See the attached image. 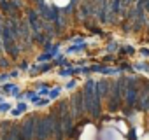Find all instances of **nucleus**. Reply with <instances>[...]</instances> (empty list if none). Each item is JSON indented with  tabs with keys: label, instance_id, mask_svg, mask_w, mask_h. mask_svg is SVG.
Segmentation results:
<instances>
[{
	"label": "nucleus",
	"instance_id": "f257e3e1",
	"mask_svg": "<svg viewBox=\"0 0 149 140\" xmlns=\"http://www.w3.org/2000/svg\"><path fill=\"white\" fill-rule=\"evenodd\" d=\"M95 126H91V124H88L86 128H84V131H83V135H81V140H93L95 138Z\"/></svg>",
	"mask_w": 149,
	"mask_h": 140
},
{
	"label": "nucleus",
	"instance_id": "f03ea898",
	"mask_svg": "<svg viewBox=\"0 0 149 140\" xmlns=\"http://www.w3.org/2000/svg\"><path fill=\"white\" fill-rule=\"evenodd\" d=\"M68 2H70V0H54V4L58 7H65V6H68Z\"/></svg>",
	"mask_w": 149,
	"mask_h": 140
},
{
	"label": "nucleus",
	"instance_id": "7ed1b4c3",
	"mask_svg": "<svg viewBox=\"0 0 149 140\" xmlns=\"http://www.w3.org/2000/svg\"><path fill=\"white\" fill-rule=\"evenodd\" d=\"M118 126H119V130H121L123 133H126V130H128V128L125 126V123H118Z\"/></svg>",
	"mask_w": 149,
	"mask_h": 140
},
{
	"label": "nucleus",
	"instance_id": "20e7f679",
	"mask_svg": "<svg viewBox=\"0 0 149 140\" xmlns=\"http://www.w3.org/2000/svg\"><path fill=\"white\" fill-rule=\"evenodd\" d=\"M144 140H149V135H147V137H146V138H144Z\"/></svg>",
	"mask_w": 149,
	"mask_h": 140
}]
</instances>
